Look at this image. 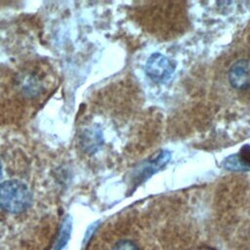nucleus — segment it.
<instances>
[{
  "instance_id": "6",
  "label": "nucleus",
  "mask_w": 250,
  "mask_h": 250,
  "mask_svg": "<svg viewBox=\"0 0 250 250\" xmlns=\"http://www.w3.org/2000/svg\"><path fill=\"white\" fill-rule=\"evenodd\" d=\"M112 250H140V248L132 240L121 239L114 244Z\"/></svg>"
},
{
  "instance_id": "1",
  "label": "nucleus",
  "mask_w": 250,
  "mask_h": 250,
  "mask_svg": "<svg viewBox=\"0 0 250 250\" xmlns=\"http://www.w3.org/2000/svg\"><path fill=\"white\" fill-rule=\"evenodd\" d=\"M32 195L25 184L9 180L0 184V208L9 213H21L28 209Z\"/></svg>"
},
{
  "instance_id": "7",
  "label": "nucleus",
  "mask_w": 250,
  "mask_h": 250,
  "mask_svg": "<svg viewBox=\"0 0 250 250\" xmlns=\"http://www.w3.org/2000/svg\"><path fill=\"white\" fill-rule=\"evenodd\" d=\"M1 172H2V166H1V163H0V177H1Z\"/></svg>"
},
{
  "instance_id": "2",
  "label": "nucleus",
  "mask_w": 250,
  "mask_h": 250,
  "mask_svg": "<svg viewBox=\"0 0 250 250\" xmlns=\"http://www.w3.org/2000/svg\"><path fill=\"white\" fill-rule=\"evenodd\" d=\"M175 69V64L159 53L152 54L146 61L145 70L146 75L156 83L166 82Z\"/></svg>"
},
{
  "instance_id": "5",
  "label": "nucleus",
  "mask_w": 250,
  "mask_h": 250,
  "mask_svg": "<svg viewBox=\"0 0 250 250\" xmlns=\"http://www.w3.org/2000/svg\"><path fill=\"white\" fill-rule=\"evenodd\" d=\"M71 217L69 215H66L63 218L62 226L60 228L59 235L55 244V250H62L68 242L71 232Z\"/></svg>"
},
{
  "instance_id": "4",
  "label": "nucleus",
  "mask_w": 250,
  "mask_h": 250,
  "mask_svg": "<svg viewBox=\"0 0 250 250\" xmlns=\"http://www.w3.org/2000/svg\"><path fill=\"white\" fill-rule=\"evenodd\" d=\"M223 165L230 171H249L250 170V146L241 147L238 153L228 156Z\"/></svg>"
},
{
  "instance_id": "3",
  "label": "nucleus",
  "mask_w": 250,
  "mask_h": 250,
  "mask_svg": "<svg viewBox=\"0 0 250 250\" xmlns=\"http://www.w3.org/2000/svg\"><path fill=\"white\" fill-rule=\"evenodd\" d=\"M230 86L237 90L250 88V60L240 59L235 61L228 71Z\"/></svg>"
}]
</instances>
